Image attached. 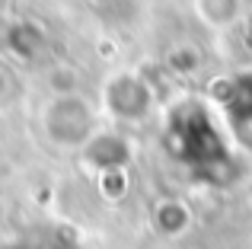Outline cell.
Here are the masks:
<instances>
[{"instance_id":"cell-1","label":"cell","mask_w":252,"mask_h":249,"mask_svg":"<svg viewBox=\"0 0 252 249\" xmlns=\"http://www.w3.org/2000/svg\"><path fill=\"white\" fill-rule=\"evenodd\" d=\"M93 128V115L74 96H61L48 109V134L61 144H80Z\"/></svg>"},{"instance_id":"cell-2","label":"cell","mask_w":252,"mask_h":249,"mask_svg":"<svg viewBox=\"0 0 252 249\" xmlns=\"http://www.w3.org/2000/svg\"><path fill=\"white\" fill-rule=\"evenodd\" d=\"M10 249H26V246H10Z\"/></svg>"}]
</instances>
